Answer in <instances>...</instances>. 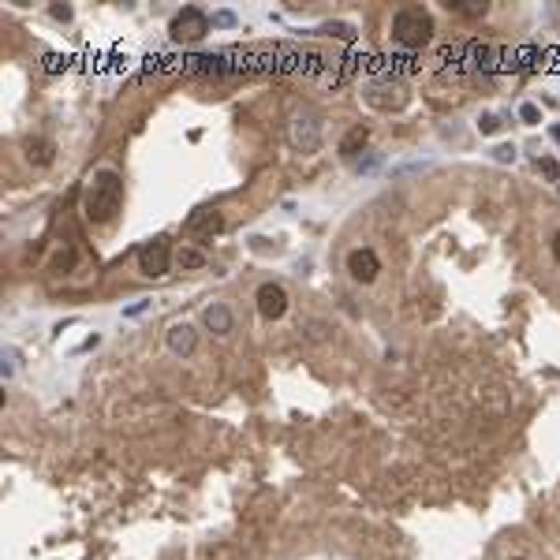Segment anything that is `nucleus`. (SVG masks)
<instances>
[{
    "instance_id": "nucleus-1",
    "label": "nucleus",
    "mask_w": 560,
    "mask_h": 560,
    "mask_svg": "<svg viewBox=\"0 0 560 560\" xmlns=\"http://www.w3.org/2000/svg\"><path fill=\"white\" fill-rule=\"evenodd\" d=\"M124 205V179L120 172L112 168H97L86 184V198H83V210L90 225H112L116 213Z\"/></svg>"
},
{
    "instance_id": "nucleus-2",
    "label": "nucleus",
    "mask_w": 560,
    "mask_h": 560,
    "mask_svg": "<svg viewBox=\"0 0 560 560\" xmlns=\"http://www.w3.org/2000/svg\"><path fill=\"white\" fill-rule=\"evenodd\" d=\"M434 37V16L419 4H407L393 16V42L403 49H422Z\"/></svg>"
},
{
    "instance_id": "nucleus-3",
    "label": "nucleus",
    "mask_w": 560,
    "mask_h": 560,
    "mask_svg": "<svg viewBox=\"0 0 560 560\" xmlns=\"http://www.w3.org/2000/svg\"><path fill=\"white\" fill-rule=\"evenodd\" d=\"M168 34H172V42H202V37L210 34V16H205L202 8H184L172 19Z\"/></svg>"
},
{
    "instance_id": "nucleus-4",
    "label": "nucleus",
    "mask_w": 560,
    "mask_h": 560,
    "mask_svg": "<svg viewBox=\"0 0 560 560\" xmlns=\"http://www.w3.org/2000/svg\"><path fill=\"white\" fill-rule=\"evenodd\" d=\"M168 262H172V246H168L165 236L142 243V251H138V269L146 273V277H165V273H168Z\"/></svg>"
},
{
    "instance_id": "nucleus-5",
    "label": "nucleus",
    "mask_w": 560,
    "mask_h": 560,
    "mask_svg": "<svg viewBox=\"0 0 560 560\" xmlns=\"http://www.w3.org/2000/svg\"><path fill=\"white\" fill-rule=\"evenodd\" d=\"M220 228H225V217H220V210H210V205L194 210V213L184 220V232H187L191 239H213Z\"/></svg>"
},
{
    "instance_id": "nucleus-6",
    "label": "nucleus",
    "mask_w": 560,
    "mask_h": 560,
    "mask_svg": "<svg viewBox=\"0 0 560 560\" xmlns=\"http://www.w3.org/2000/svg\"><path fill=\"white\" fill-rule=\"evenodd\" d=\"M254 303H258V314H262L266 321H277V318H284V310H288V292H284L280 284L269 280V284L258 288Z\"/></svg>"
},
{
    "instance_id": "nucleus-7",
    "label": "nucleus",
    "mask_w": 560,
    "mask_h": 560,
    "mask_svg": "<svg viewBox=\"0 0 560 560\" xmlns=\"http://www.w3.org/2000/svg\"><path fill=\"white\" fill-rule=\"evenodd\" d=\"M288 138H292V146H295V150L314 153V150L321 146V127H318L314 120H310V116H295L292 127H288Z\"/></svg>"
},
{
    "instance_id": "nucleus-8",
    "label": "nucleus",
    "mask_w": 560,
    "mask_h": 560,
    "mask_svg": "<svg viewBox=\"0 0 560 560\" xmlns=\"http://www.w3.org/2000/svg\"><path fill=\"white\" fill-rule=\"evenodd\" d=\"M347 273H351L359 284H370L377 273H381V262H377V254L370 251V246H359V251L347 254Z\"/></svg>"
},
{
    "instance_id": "nucleus-9",
    "label": "nucleus",
    "mask_w": 560,
    "mask_h": 560,
    "mask_svg": "<svg viewBox=\"0 0 560 560\" xmlns=\"http://www.w3.org/2000/svg\"><path fill=\"white\" fill-rule=\"evenodd\" d=\"M23 153H27V161L30 165H37V168H45V165H53V157H56V146H53V138H27L23 142Z\"/></svg>"
},
{
    "instance_id": "nucleus-10",
    "label": "nucleus",
    "mask_w": 560,
    "mask_h": 560,
    "mask_svg": "<svg viewBox=\"0 0 560 560\" xmlns=\"http://www.w3.org/2000/svg\"><path fill=\"white\" fill-rule=\"evenodd\" d=\"M194 344H198V336H194L191 325H172V329H168V347H172L176 355H191Z\"/></svg>"
},
{
    "instance_id": "nucleus-11",
    "label": "nucleus",
    "mask_w": 560,
    "mask_h": 560,
    "mask_svg": "<svg viewBox=\"0 0 560 560\" xmlns=\"http://www.w3.org/2000/svg\"><path fill=\"white\" fill-rule=\"evenodd\" d=\"M205 325H210V333H217V336H228V333H232V310H228L225 303H213V306H205Z\"/></svg>"
},
{
    "instance_id": "nucleus-12",
    "label": "nucleus",
    "mask_w": 560,
    "mask_h": 560,
    "mask_svg": "<svg viewBox=\"0 0 560 560\" xmlns=\"http://www.w3.org/2000/svg\"><path fill=\"white\" fill-rule=\"evenodd\" d=\"M367 138H370V131H367L362 124H359V127H351V131L344 135V142H340V157H344V161H351L362 146H367Z\"/></svg>"
},
{
    "instance_id": "nucleus-13",
    "label": "nucleus",
    "mask_w": 560,
    "mask_h": 560,
    "mask_svg": "<svg viewBox=\"0 0 560 560\" xmlns=\"http://www.w3.org/2000/svg\"><path fill=\"white\" fill-rule=\"evenodd\" d=\"M448 11H455V16H463V19H482L489 11V4L486 0H452Z\"/></svg>"
},
{
    "instance_id": "nucleus-14",
    "label": "nucleus",
    "mask_w": 560,
    "mask_h": 560,
    "mask_svg": "<svg viewBox=\"0 0 560 560\" xmlns=\"http://www.w3.org/2000/svg\"><path fill=\"white\" fill-rule=\"evenodd\" d=\"M176 262L184 266V269H202V266H205V254H202V251H191V246H184V251L176 254Z\"/></svg>"
},
{
    "instance_id": "nucleus-15",
    "label": "nucleus",
    "mask_w": 560,
    "mask_h": 560,
    "mask_svg": "<svg viewBox=\"0 0 560 560\" xmlns=\"http://www.w3.org/2000/svg\"><path fill=\"white\" fill-rule=\"evenodd\" d=\"M478 131H482V135H497V131H501V116H493V112L478 116Z\"/></svg>"
},
{
    "instance_id": "nucleus-16",
    "label": "nucleus",
    "mask_w": 560,
    "mask_h": 560,
    "mask_svg": "<svg viewBox=\"0 0 560 560\" xmlns=\"http://www.w3.org/2000/svg\"><path fill=\"white\" fill-rule=\"evenodd\" d=\"M493 161L512 165V161H516V146H508V142H504V146H497V150H493Z\"/></svg>"
},
{
    "instance_id": "nucleus-17",
    "label": "nucleus",
    "mask_w": 560,
    "mask_h": 560,
    "mask_svg": "<svg viewBox=\"0 0 560 560\" xmlns=\"http://www.w3.org/2000/svg\"><path fill=\"white\" fill-rule=\"evenodd\" d=\"M538 172H545V179H556V176H560V165H556L553 157H542V161H538Z\"/></svg>"
},
{
    "instance_id": "nucleus-18",
    "label": "nucleus",
    "mask_w": 560,
    "mask_h": 560,
    "mask_svg": "<svg viewBox=\"0 0 560 560\" xmlns=\"http://www.w3.org/2000/svg\"><path fill=\"white\" fill-rule=\"evenodd\" d=\"M519 116H523L527 124H538V120H542V112H538V105H530V101H527V105H519Z\"/></svg>"
},
{
    "instance_id": "nucleus-19",
    "label": "nucleus",
    "mask_w": 560,
    "mask_h": 560,
    "mask_svg": "<svg viewBox=\"0 0 560 560\" xmlns=\"http://www.w3.org/2000/svg\"><path fill=\"white\" fill-rule=\"evenodd\" d=\"M213 23H217V27H236V16H232V11H217Z\"/></svg>"
},
{
    "instance_id": "nucleus-20",
    "label": "nucleus",
    "mask_w": 560,
    "mask_h": 560,
    "mask_svg": "<svg viewBox=\"0 0 560 560\" xmlns=\"http://www.w3.org/2000/svg\"><path fill=\"white\" fill-rule=\"evenodd\" d=\"M49 11H53V19H60V23H68V19H71V8H68V4H53Z\"/></svg>"
},
{
    "instance_id": "nucleus-21",
    "label": "nucleus",
    "mask_w": 560,
    "mask_h": 560,
    "mask_svg": "<svg viewBox=\"0 0 560 560\" xmlns=\"http://www.w3.org/2000/svg\"><path fill=\"white\" fill-rule=\"evenodd\" d=\"M146 306H150V299H138L135 306H127V310H124V314H127V318H138V314H142V310H146Z\"/></svg>"
},
{
    "instance_id": "nucleus-22",
    "label": "nucleus",
    "mask_w": 560,
    "mask_h": 560,
    "mask_svg": "<svg viewBox=\"0 0 560 560\" xmlns=\"http://www.w3.org/2000/svg\"><path fill=\"white\" fill-rule=\"evenodd\" d=\"M553 258H556V262H560V232H556V236H553Z\"/></svg>"
},
{
    "instance_id": "nucleus-23",
    "label": "nucleus",
    "mask_w": 560,
    "mask_h": 560,
    "mask_svg": "<svg viewBox=\"0 0 560 560\" xmlns=\"http://www.w3.org/2000/svg\"><path fill=\"white\" fill-rule=\"evenodd\" d=\"M516 560H523V556H516Z\"/></svg>"
}]
</instances>
